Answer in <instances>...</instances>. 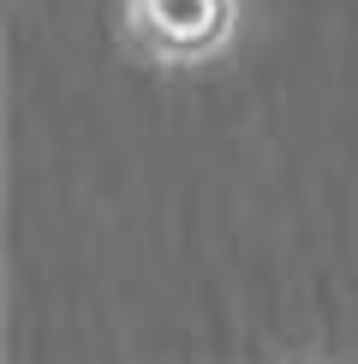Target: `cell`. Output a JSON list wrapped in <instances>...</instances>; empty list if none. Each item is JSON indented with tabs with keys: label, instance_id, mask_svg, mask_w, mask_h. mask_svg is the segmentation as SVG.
Masks as SVG:
<instances>
[{
	"label": "cell",
	"instance_id": "cell-1",
	"mask_svg": "<svg viewBox=\"0 0 358 364\" xmlns=\"http://www.w3.org/2000/svg\"><path fill=\"white\" fill-rule=\"evenodd\" d=\"M131 48L156 66H197L233 36V0H126L119 6Z\"/></svg>",
	"mask_w": 358,
	"mask_h": 364
}]
</instances>
